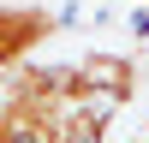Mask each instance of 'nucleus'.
Listing matches in <instances>:
<instances>
[{
    "label": "nucleus",
    "instance_id": "1",
    "mask_svg": "<svg viewBox=\"0 0 149 143\" xmlns=\"http://www.w3.org/2000/svg\"><path fill=\"white\" fill-rule=\"evenodd\" d=\"M78 83H84L90 101L119 107V101H131V90H137V66H131L125 54H90V60H78Z\"/></svg>",
    "mask_w": 149,
    "mask_h": 143
},
{
    "label": "nucleus",
    "instance_id": "2",
    "mask_svg": "<svg viewBox=\"0 0 149 143\" xmlns=\"http://www.w3.org/2000/svg\"><path fill=\"white\" fill-rule=\"evenodd\" d=\"M0 143H60V125H54V113H42L30 101H12L0 90Z\"/></svg>",
    "mask_w": 149,
    "mask_h": 143
},
{
    "label": "nucleus",
    "instance_id": "3",
    "mask_svg": "<svg viewBox=\"0 0 149 143\" xmlns=\"http://www.w3.org/2000/svg\"><path fill=\"white\" fill-rule=\"evenodd\" d=\"M107 119H113L107 101H66L54 125H60V143H107Z\"/></svg>",
    "mask_w": 149,
    "mask_h": 143
}]
</instances>
